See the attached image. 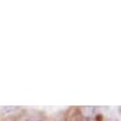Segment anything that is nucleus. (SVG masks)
<instances>
[{
  "label": "nucleus",
  "instance_id": "nucleus-1",
  "mask_svg": "<svg viewBox=\"0 0 121 121\" xmlns=\"http://www.w3.org/2000/svg\"><path fill=\"white\" fill-rule=\"evenodd\" d=\"M16 109H17L16 107H4V108H2V112H4V113H9V112L16 110Z\"/></svg>",
  "mask_w": 121,
  "mask_h": 121
}]
</instances>
